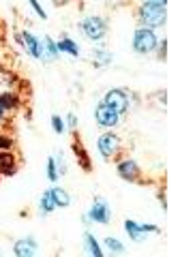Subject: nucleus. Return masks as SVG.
I'll use <instances>...</instances> for the list:
<instances>
[{
  "label": "nucleus",
  "mask_w": 195,
  "mask_h": 257,
  "mask_svg": "<svg viewBox=\"0 0 195 257\" xmlns=\"http://www.w3.org/2000/svg\"><path fill=\"white\" fill-rule=\"evenodd\" d=\"M20 43L24 45V50H26V54L30 56V58L35 60H41V41L32 35L30 30H24L20 35Z\"/></svg>",
  "instance_id": "nucleus-10"
},
{
  "label": "nucleus",
  "mask_w": 195,
  "mask_h": 257,
  "mask_svg": "<svg viewBox=\"0 0 195 257\" xmlns=\"http://www.w3.org/2000/svg\"><path fill=\"white\" fill-rule=\"evenodd\" d=\"M56 47H58L60 54H69V56H73V58L79 56V45L73 41L71 37H62L60 41H56Z\"/></svg>",
  "instance_id": "nucleus-16"
},
{
  "label": "nucleus",
  "mask_w": 195,
  "mask_h": 257,
  "mask_svg": "<svg viewBox=\"0 0 195 257\" xmlns=\"http://www.w3.org/2000/svg\"><path fill=\"white\" fill-rule=\"evenodd\" d=\"M20 167L18 155H13V150H0V176H13Z\"/></svg>",
  "instance_id": "nucleus-11"
},
{
  "label": "nucleus",
  "mask_w": 195,
  "mask_h": 257,
  "mask_svg": "<svg viewBox=\"0 0 195 257\" xmlns=\"http://www.w3.org/2000/svg\"><path fill=\"white\" fill-rule=\"evenodd\" d=\"M50 122H52V128H54V133H58V135H62L64 131H67V124H64V120L58 116V114H54L52 116V120H50Z\"/></svg>",
  "instance_id": "nucleus-22"
},
{
  "label": "nucleus",
  "mask_w": 195,
  "mask_h": 257,
  "mask_svg": "<svg viewBox=\"0 0 195 257\" xmlns=\"http://www.w3.org/2000/svg\"><path fill=\"white\" fill-rule=\"evenodd\" d=\"M28 5L32 7V11H35V13H37L41 20H45V18H47V15H45V9L41 7V3H39V0H28Z\"/></svg>",
  "instance_id": "nucleus-25"
},
{
  "label": "nucleus",
  "mask_w": 195,
  "mask_h": 257,
  "mask_svg": "<svg viewBox=\"0 0 195 257\" xmlns=\"http://www.w3.org/2000/svg\"><path fill=\"white\" fill-rule=\"evenodd\" d=\"M103 244H105V248L108 251H112V253H125V244L120 242L118 238H114V236H108L103 240Z\"/></svg>",
  "instance_id": "nucleus-20"
},
{
  "label": "nucleus",
  "mask_w": 195,
  "mask_h": 257,
  "mask_svg": "<svg viewBox=\"0 0 195 257\" xmlns=\"http://www.w3.org/2000/svg\"><path fill=\"white\" fill-rule=\"evenodd\" d=\"M167 13L165 7H154V5H140L137 7V22L142 28H152L157 30L161 26H165Z\"/></svg>",
  "instance_id": "nucleus-1"
},
{
  "label": "nucleus",
  "mask_w": 195,
  "mask_h": 257,
  "mask_svg": "<svg viewBox=\"0 0 195 257\" xmlns=\"http://www.w3.org/2000/svg\"><path fill=\"white\" fill-rule=\"evenodd\" d=\"M96 146H99V152L105 161L116 159L123 152V142H120V138L114 131H105L99 138V142H96Z\"/></svg>",
  "instance_id": "nucleus-4"
},
{
  "label": "nucleus",
  "mask_w": 195,
  "mask_h": 257,
  "mask_svg": "<svg viewBox=\"0 0 195 257\" xmlns=\"http://www.w3.org/2000/svg\"><path fill=\"white\" fill-rule=\"evenodd\" d=\"M13 146H15L13 138H9V135H3V133H0V150H13Z\"/></svg>",
  "instance_id": "nucleus-24"
},
{
  "label": "nucleus",
  "mask_w": 195,
  "mask_h": 257,
  "mask_svg": "<svg viewBox=\"0 0 195 257\" xmlns=\"http://www.w3.org/2000/svg\"><path fill=\"white\" fill-rule=\"evenodd\" d=\"M79 28H82L86 39H90V41H103L105 35H108V22L101 15H88L86 20H82Z\"/></svg>",
  "instance_id": "nucleus-3"
},
{
  "label": "nucleus",
  "mask_w": 195,
  "mask_h": 257,
  "mask_svg": "<svg viewBox=\"0 0 195 257\" xmlns=\"http://www.w3.org/2000/svg\"><path fill=\"white\" fill-rule=\"evenodd\" d=\"M58 47H56V41L52 37H45L43 41H41V60L45 62H54V60H58Z\"/></svg>",
  "instance_id": "nucleus-15"
},
{
  "label": "nucleus",
  "mask_w": 195,
  "mask_h": 257,
  "mask_svg": "<svg viewBox=\"0 0 195 257\" xmlns=\"http://www.w3.org/2000/svg\"><path fill=\"white\" fill-rule=\"evenodd\" d=\"M45 176H47V180H50V182H56V180L60 178L58 170H56V161H54V157L47 159V170H45Z\"/></svg>",
  "instance_id": "nucleus-21"
},
{
  "label": "nucleus",
  "mask_w": 195,
  "mask_h": 257,
  "mask_svg": "<svg viewBox=\"0 0 195 257\" xmlns=\"http://www.w3.org/2000/svg\"><path fill=\"white\" fill-rule=\"evenodd\" d=\"M50 191H52V197H54V202H56V206H58V208H67V206H71V195L67 193V189L56 187V184H54Z\"/></svg>",
  "instance_id": "nucleus-18"
},
{
  "label": "nucleus",
  "mask_w": 195,
  "mask_h": 257,
  "mask_svg": "<svg viewBox=\"0 0 195 257\" xmlns=\"http://www.w3.org/2000/svg\"><path fill=\"white\" fill-rule=\"evenodd\" d=\"M125 231H127V236L131 238V240H135V242H140L142 240V236L144 234H159V227L157 225H148V223H137V221H131V219H127L125 221Z\"/></svg>",
  "instance_id": "nucleus-9"
},
{
  "label": "nucleus",
  "mask_w": 195,
  "mask_h": 257,
  "mask_svg": "<svg viewBox=\"0 0 195 257\" xmlns=\"http://www.w3.org/2000/svg\"><path fill=\"white\" fill-rule=\"evenodd\" d=\"M5 118H7V111H5L3 107H0V122H5Z\"/></svg>",
  "instance_id": "nucleus-31"
},
{
  "label": "nucleus",
  "mask_w": 195,
  "mask_h": 257,
  "mask_svg": "<svg viewBox=\"0 0 195 257\" xmlns=\"http://www.w3.org/2000/svg\"><path fill=\"white\" fill-rule=\"evenodd\" d=\"M103 103H105V105H110V107H114L118 114H125V111H129V105H131L129 94L125 90H120V88H114V90L105 92Z\"/></svg>",
  "instance_id": "nucleus-7"
},
{
  "label": "nucleus",
  "mask_w": 195,
  "mask_h": 257,
  "mask_svg": "<svg viewBox=\"0 0 195 257\" xmlns=\"http://www.w3.org/2000/svg\"><path fill=\"white\" fill-rule=\"evenodd\" d=\"M0 107H3L7 114H15V111L22 107V99L18 96V92L7 90V92L0 94Z\"/></svg>",
  "instance_id": "nucleus-14"
},
{
  "label": "nucleus",
  "mask_w": 195,
  "mask_h": 257,
  "mask_svg": "<svg viewBox=\"0 0 195 257\" xmlns=\"http://www.w3.org/2000/svg\"><path fill=\"white\" fill-rule=\"evenodd\" d=\"M94 62L96 64H108V62H112V54L105 52V50H94Z\"/></svg>",
  "instance_id": "nucleus-23"
},
{
  "label": "nucleus",
  "mask_w": 195,
  "mask_h": 257,
  "mask_svg": "<svg viewBox=\"0 0 195 257\" xmlns=\"http://www.w3.org/2000/svg\"><path fill=\"white\" fill-rule=\"evenodd\" d=\"M116 172L127 182H142V170L133 159H120L116 163Z\"/></svg>",
  "instance_id": "nucleus-8"
},
{
  "label": "nucleus",
  "mask_w": 195,
  "mask_h": 257,
  "mask_svg": "<svg viewBox=\"0 0 195 257\" xmlns=\"http://www.w3.org/2000/svg\"><path fill=\"white\" fill-rule=\"evenodd\" d=\"M13 253L18 255V257H32V255L37 253V240L32 238V236L18 240V242L13 244Z\"/></svg>",
  "instance_id": "nucleus-13"
},
{
  "label": "nucleus",
  "mask_w": 195,
  "mask_h": 257,
  "mask_svg": "<svg viewBox=\"0 0 195 257\" xmlns=\"http://www.w3.org/2000/svg\"><path fill=\"white\" fill-rule=\"evenodd\" d=\"M110 3H123V0H110Z\"/></svg>",
  "instance_id": "nucleus-33"
},
{
  "label": "nucleus",
  "mask_w": 195,
  "mask_h": 257,
  "mask_svg": "<svg viewBox=\"0 0 195 257\" xmlns=\"http://www.w3.org/2000/svg\"><path fill=\"white\" fill-rule=\"evenodd\" d=\"M159 60H165V52H167V41H159Z\"/></svg>",
  "instance_id": "nucleus-29"
},
{
  "label": "nucleus",
  "mask_w": 195,
  "mask_h": 257,
  "mask_svg": "<svg viewBox=\"0 0 195 257\" xmlns=\"http://www.w3.org/2000/svg\"><path fill=\"white\" fill-rule=\"evenodd\" d=\"M64 124H67V128H71V131L75 133V128H77V116L75 114H69L67 120H64Z\"/></svg>",
  "instance_id": "nucleus-28"
},
{
  "label": "nucleus",
  "mask_w": 195,
  "mask_h": 257,
  "mask_svg": "<svg viewBox=\"0 0 195 257\" xmlns=\"http://www.w3.org/2000/svg\"><path fill=\"white\" fill-rule=\"evenodd\" d=\"M54 5H64V3H69V0H52Z\"/></svg>",
  "instance_id": "nucleus-32"
},
{
  "label": "nucleus",
  "mask_w": 195,
  "mask_h": 257,
  "mask_svg": "<svg viewBox=\"0 0 195 257\" xmlns=\"http://www.w3.org/2000/svg\"><path fill=\"white\" fill-rule=\"evenodd\" d=\"M54 161H56V170H58V174L60 176L67 174V163H64V159L58 155V157H54Z\"/></svg>",
  "instance_id": "nucleus-27"
},
{
  "label": "nucleus",
  "mask_w": 195,
  "mask_h": 257,
  "mask_svg": "<svg viewBox=\"0 0 195 257\" xmlns=\"http://www.w3.org/2000/svg\"><path fill=\"white\" fill-rule=\"evenodd\" d=\"M120 118H123V114H118L114 107L105 105L103 101L94 107V120H96V124H99L101 128H114V126H118L120 124Z\"/></svg>",
  "instance_id": "nucleus-6"
},
{
  "label": "nucleus",
  "mask_w": 195,
  "mask_h": 257,
  "mask_svg": "<svg viewBox=\"0 0 195 257\" xmlns=\"http://www.w3.org/2000/svg\"><path fill=\"white\" fill-rule=\"evenodd\" d=\"M56 208H58V206H56V202H54V197H52V191H50V189H47V191L43 193V195H41V199H39V212H41V214L45 216V214H50V212H54V210H56Z\"/></svg>",
  "instance_id": "nucleus-19"
},
{
  "label": "nucleus",
  "mask_w": 195,
  "mask_h": 257,
  "mask_svg": "<svg viewBox=\"0 0 195 257\" xmlns=\"http://www.w3.org/2000/svg\"><path fill=\"white\" fill-rule=\"evenodd\" d=\"M140 5H154V7H165L167 0H140Z\"/></svg>",
  "instance_id": "nucleus-30"
},
{
  "label": "nucleus",
  "mask_w": 195,
  "mask_h": 257,
  "mask_svg": "<svg viewBox=\"0 0 195 257\" xmlns=\"http://www.w3.org/2000/svg\"><path fill=\"white\" fill-rule=\"evenodd\" d=\"M84 219L88 221V225H90V223L110 225V221H112V208H110V204H108V199H105V197H94L90 210L86 212Z\"/></svg>",
  "instance_id": "nucleus-5"
},
{
  "label": "nucleus",
  "mask_w": 195,
  "mask_h": 257,
  "mask_svg": "<svg viewBox=\"0 0 195 257\" xmlns=\"http://www.w3.org/2000/svg\"><path fill=\"white\" fill-rule=\"evenodd\" d=\"M84 251L90 253L92 257H103V248H101L99 242H96V238L90 234V231L84 234Z\"/></svg>",
  "instance_id": "nucleus-17"
},
{
  "label": "nucleus",
  "mask_w": 195,
  "mask_h": 257,
  "mask_svg": "<svg viewBox=\"0 0 195 257\" xmlns=\"http://www.w3.org/2000/svg\"><path fill=\"white\" fill-rule=\"evenodd\" d=\"M0 82H7V86H11L15 82V75L11 73V71H5V69H0Z\"/></svg>",
  "instance_id": "nucleus-26"
},
{
  "label": "nucleus",
  "mask_w": 195,
  "mask_h": 257,
  "mask_svg": "<svg viewBox=\"0 0 195 257\" xmlns=\"http://www.w3.org/2000/svg\"><path fill=\"white\" fill-rule=\"evenodd\" d=\"M71 150H73V155H75V159H77L79 167H82L84 172H90V170H92V161H90V157H88V152H86V148H84V144L79 142L77 138L73 140V144H71Z\"/></svg>",
  "instance_id": "nucleus-12"
},
{
  "label": "nucleus",
  "mask_w": 195,
  "mask_h": 257,
  "mask_svg": "<svg viewBox=\"0 0 195 257\" xmlns=\"http://www.w3.org/2000/svg\"><path fill=\"white\" fill-rule=\"evenodd\" d=\"M157 45H159V37H157V32H154L152 28H137L135 30V35H133V50L137 54H152L154 50H157Z\"/></svg>",
  "instance_id": "nucleus-2"
}]
</instances>
